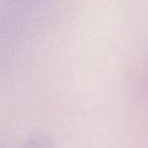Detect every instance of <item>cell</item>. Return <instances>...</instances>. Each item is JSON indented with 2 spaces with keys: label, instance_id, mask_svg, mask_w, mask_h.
I'll use <instances>...</instances> for the list:
<instances>
[{
  "label": "cell",
  "instance_id": "6da1fadb",
  "mask_svg": "<svg viewBox=\"0 0 148 148\" xmlns=\"http://www.w3.org/2000/svg\"><path fill=\"white\" fill-rule=\"evenodd\" d=\"M19 148H54V144L46 134L36 133L27 138Z\"/></svg>",
  "mask_w": 148,
  "mask_h": 148
}]
</instances>
